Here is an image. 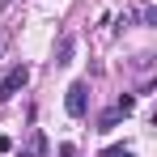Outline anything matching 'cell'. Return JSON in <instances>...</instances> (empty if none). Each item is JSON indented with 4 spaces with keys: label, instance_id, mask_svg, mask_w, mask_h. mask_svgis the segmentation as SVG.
Wrapping results in <instances>:
<instances>
[{
    "label": "cell",
    "instance_id": "3",
    "mask_svg": "<svg viewBox=\"0 0 157 157\" xmlns=\"http://www.w3.org/2000/svg\"><path fill=\"white\" fill-rule=\"evenodd\" d=\"M47 149H51V144H47V132L34 128V132L26 136V144L17 149V157H47Z\"/></svg>",
    "mask_w": 157,
    "mask_h": 157
},
{
    "label": "cell",
    "instance_id": "9",
    "mask_svg": "<svg viewBox=\"0 0 157 157\" xmlns=\"http://www.w3.org/2000/svg\"><path fill=\"white\" fill-rule=\"evenodd\" d=\"M9 149H13V140H9V136H0V153H9Z\"/></svg>",
    "mask_w": 157,
    "mask_h": 157
},
{
    "label": "cell",
    "instance_id": "8",
    "mask_svg": "<svg viewBox=\"0 0 157 157\" xmlns=\"http://www.w3.org/2000/svg\"><path fill=\"white\" fill-rule=\"evenodd\" d=\"M59 157H77V144H68V140H64V144H59Z\"/></svg>",
    "mask_w": 157,
    "mask_h": 157
},
{
    "label": "cell",
    "instance_id": "2",
    "mask_svg": "<svg viewBox=\"0 0 157 157\" xmlns=\"http://www.w3.org/2000/svg\"><path fill=\"white\" fill-rule=\"evenodd\" d=\"M26 81H30V68H26V64H13V68L0 77V102H9L13 94H21V89H26Z\"/></svg>",
    "mask_w": 157,
    "mask_h": 157
},
{
    "label": "cell",
    "instance_id": "7",
    "mask_svg": "<svg viewBox=\"0 0 157 157\" xmlns=\"http://www.w3.org/2000/svg\"><path fill=\"white\" fill-rule=\"evenodd\" d=\"M115 110H119V115H132V110H136V98H132V94H123V98L115 102Z\"/></svg>",
    "mask_w": 157,
    "mask_h": 157
},
{
    "label": "cell",
    "instance_id": "11",
    "mask_svg": "<svg viewBox=\"0 0 157 157\" xmlns=\"http://www.w3.org/2000/svg\"><path fill=\"white\" fill-rule=\"evenodd\" d=\"M119 157H132V153H128V149H123V153H119Z\"/></svg>",
    "mask_w": 157,
    "mask_h": 157
},
{
    "label": "cell",
    "instance_id": "4",
    "mask_svg": "<svg viewBox=\"0 0 157 157\" xmlns=\"http://www.w3.org/2000/svg\"><path fill=\"white\" fill-rule=\"evenodd\" d=\"M72 55H77V34H59V43H55V68L72 64Z\"/></svg>",
    "mask_w": 157,
    "mask_h": 157
},
{
    "label": "cell",
    "instance_id": "6",
    "mask_svg": "<svg viewBox=\"0 0 157 157\" xmlns=\"http://www.w3.org/2000/svg\"><path fill=\"white\" fill-rule=\"evenodd\" d=\"M119 119H123V115H119V110L110 106V110H106L102 119H98V132H115V128H119Z\"/></svg>",
    "mask_w": 157,
    "mask_h": 157
},
{
    "label": "cell",
    "instance_id": "1",
    "mask_svg": "<svg viewBox=\"0 0 157 157\" xmlns=\"http://www.w3.org/2000/svg\"><path fill=\"white\" fill-rule=\"evenodd\" d=\"M64 110H68L72 119H81V115L89 110V81H72V85H68V94H64Z\"/></svg>",
    "mask_w": 157,
    "mask_h": 157
},
{
    "label": "cell",
    "instance_id": "10",
    "mask_svg": "<svg viewBox=\"0 0 157 157\" xmlns=\"http://www.w3.org/2000/svg\"><path fill=\"white\" fill-rule=\"evenodd\" d=\"M9 4H13V0H0V9H9Z\"/></svg>",
    "mask_w": 157,
    "mask_h": 157
},
{
    "label": "cell",
    "instance_id": "5",
    "mask_svg": "<svg viewBox=\"0 0 157 157\" xmlns=\"http://www.w3.org/2000/svg\"><path fill=\"white\" fill-rule=\"evenodd\" d=\"M136 21H140V26H157V4H149V0H144V4L136 9Z\"/></svg>",
    "mask_w": 157,
    "mask_h": 157
}]
</instances>
